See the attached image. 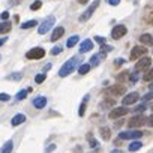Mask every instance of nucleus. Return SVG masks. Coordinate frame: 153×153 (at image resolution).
Here are the masks:
<instances>
[{
	"label": "nucleus",
	"instance_id": "1",
	"mask_svg": "<svg viewBox=\"0 0 153 153\" xmlns=\"http://www.w3.org/2000/svg\"><path fill=\"white\" fill-rule=\"evenodd\" d=\"M81 60H80V57L78 56H75V57H72V59H69L62 68H60V71H59V75L62 76V78H65V76H68L69 74H72V71L76 68V65H78Z\"/></svg>",
	"mask_w": 153,
	"mask_h": 153
},
{
	"label": "nucleus",
	"instance_id": "2",
	"mask_svg": "<svg viewBox=\"0 0 153 153\" xmlns=\"http://www.w3.org/2000/svg\"><path fill=\"white\" fill-rule=\"evenodd\" d=\"M98 6H99V0H95V2H93V3H92L84 12H83V15H80V21H81V23L87 21V20L93 15V12L98 9Z\"/></svg>",
	"mask_w": 153,
	"mask_h": 153
},
{
	"label": "nucleus",
	"instance_id": "3",
	"mask_svg": "<svg viewBox=\"0 0 153 153\" xmlns=\"http://www.w3.org/2000/svg\"><path fill=\"white\" fill-rule=\"evenodd\" d=\"M119 137L122 138V140H137V138H141L143 137V132L140 131V129H137V131H123V132H120L119 134Z\"/></svg>",
	"mask_w": 153,
	"mask_h": 153
},
{
	"label": "nucleus",
	"instance_id": "4",
	"mask_svg": "<svg viewBox=\"0 0 153 153\" xmlns=\"http://www.w3.org/2000/svg\"><path fill=\"white\" fill-rule=\"evenodd\" d=\"M54 23H56V18L54 17H48L41 26H39V29H38V33L39 35H45L53 26H54Z\"/></svg>",
	"mask_w": 153,
	"mask_h": 153
},
{
	"label": "nucleus",
	"instance_id": "5",
	"mask_svg": "<svg viewBox=\"0 0 153 153\" xmlns=\"http://www.w3.org/2000/svg\"><path fill=\"white\" fill-rule=\"evenodd\" d=\"M128 33V29H126V26H123V24H119V26H116L113 30H111V38L113 39H122L125 35Z\"/></svg>",
	"mask_w": 153,
	"mask_h": 153
},
{
	"label": "nucleus",
	"instance_id": "6",
	"mask_svg": "<svg viewBox=\"0 0 153 153\" xmlns=\"http://www.w3.org/2000/svg\"><path fill=\"white\" fill-rule=\"evenodd\" d=\"M45 56V50L41 48V47H36V48H32L30 51H27L26 57L27 59H33V60H38V59H42Z\"/></svg>",
	"mask_w": 153,
	"mask_h": 153
},
{
	"label": "nucleus",
	"instance_id": "7",
	"mask_svg": "<svg viewBox=\"0 0 153 153\" xmlns=\"http://www.w3.org/2000/svg\"><path fill=\"white\" fill-rule=\"evenodd\" d=\"M152 66V59H149V57H141V59H138V62L135 63V71H147L149 68Z\"/></svg>",
	"mask_w": 153,
	"mask_h": 153
},
{
	"label": "nucleus",
	"instance_id": "8",
	"mask_svg": "<svg viewBox=\"0 0 153 153\" xmlns=\"http://www.w3.org/2000/svg\"><path fill=\"white\" fill-rule=\"evenodd\" d=\"M146 53H147V50H146L144 47L135 45V47L132 48V51H131V56H129V59H131V60H138V59H141V57H143Z\"/></svg>",
	"mask_w": 153,
	"mask_h": 153
},
{
	"label": "nucleus",
	"instance_id": "9",
	"mask_svg": "<svg viewBox=\"0 0 153 153\" xmlns=\"http://www.w3.org/2000/svg\"><path fill=\"white\" fill-rule=\"evenodd\" d=\"M146 123V117L144 116H135L128 122V128H140Z\"/></svg>",
	"mask_w": 153,
	"mask_h": 153
},
{
	"label": "nucleus",
	"instance_id": "10",
	"mask_svg": "<svg viewBox=\"0 0 153 153\" xmlns=\"http://www.w3.org/2000/svg\"><path fill=\"white\" fill-rule=\"evenodd\" d=\"M128 108L123 105V107H117V108H114V110H111V113H110V119H119V117H122V116H125V114H128Z\"/></svg>",
	"mask_w": 153,
	"mask_h": 153
},
{
	"label": "nucleus",
	"instance_id": "11",
	"mask_svg": "<svg viewBox=\"0 0 153 153\" xmlns=\"http://www.w3.org/2000/svg\"><path fill=\"white\" fill-rule=\"evenodd\" d=\"M138 99H140V95H138L137 92H131V93H128V95L123 98V105L128 107V105H131V104H135Z\"/></svg>",
	"mask_w": 153,
	"mask_h": 153
},
{
	"label": "nucleus",
	"instance_id": "12",
	"mask_svg": "<svg viewBox=\"0 0 153 153\" xmlns=\"http://www.w3.org/2000/svg\"><path fill=\"white\" fill-rule=\"evenodd\" d=\"M104 59H105V54H104V53L95 54V56L90 59V63H89V65H90V68H95V66H98V65H99V63H101Z\"/></svg>",
	"mask_w": 153,
	"mask_h": 153
},
{
	"label": "nucleus",
	"instance_id": "13",
	"mask_svg": "<svg viewBox=\"0 0 153 153\" xmlns=\"http://www.w3.org/2000/svg\"><path fill=\"white\" fill-rule=\"evenodd\" d=\"M125 87L123 86H120V87H117V86H114V87H110L108 90H107V93L108 95H111V96H119V95H123L125 93Z\"/></svg>",
	"mask_w": 153,
	"mask_h": 153
},
{
	"label": "nucleus",
	"instance_id": "14",
	"mask_svg": "<svg viewBox=\"0 0 153 153\" xmlns=\"http://www.w3.org/2000/svg\"><path fill=\"white\" fill-rule=\"evenodd\" d=\"M90 50H93V42H92L90 39L83 41L81 45H80V51H81V53H87V51H90Z\"/></svg>",
	"mask_w": 153,
	"mask_h": 153
},
{
	"label": "nucleus",
	"instance_id": "15",
	"mask_svg": "<svg viewBox=\"0 0 153 153\" xmlns=\"http://www.w3.org/2000/svg\"><path fill=\"white\" fill-rule=\"evenodd\" d=\"M65 35V29L63 27H56L54 30H53V35H51V41H57V39H60L62 36Z\"/></svg>",
	"mask_w": 153,
	"mask_h": 153
},
{
	"label": "nucleus",
	"instance_id": "16",
	"mask_svg": "<svg viewBox=\"0 0 153 153\" xmlns=\"http://www.w3.org/2000/svg\"><path fill=\"white\" fill-rule=\"evenodd\" d=\"M33 105H35V108H44L45 105H47V98H44V96H38V98H35L33 99Z\"/></svg>",
	"mask_w": 153,
	"mask_h": 153
},
{
	"label": "nucleus",
	"instance_id": "17",
	"mask_svg": "<svg viewBox=\"0 0 153 153\" xmlns=\"http://www.w3.org/2000/svg\"><path fill=\"white\" fill-rule=\"evenodd\" d=\"M24 122H26V116H24V114H17V116H14V119L11 120L12 126H18V125L24 123Z\"/></svg>",
	"mask_w": 153,
	"mask_h": 153
},
{
	"label": "nucleus",
	"instance_id": "18",
	"mask_svg": "<svg viewBox=\"0 0 153 153\" xmlns=\"http://www.w3.org/2000/svg\"><path fill=\"white\" fill-rule=\"evenodd\" d=\"M140 41H141L143 44H146V45H150V47H153V36H152V35H149V33H144V35H141V36H140Z\"/></svg>",
	"mask_w": 153,
	"mask_h": 153
},
{
	"label": "nucleus",
	"instance_id": "19",
	"mask_svg": "<svg viewBox=\"0 0 153 153\" xmlns=\"http://www.w3.org/2000/svg\"><path fill=\"white\" fill-rule=\"evenodd\" d=\"M12 149H14V141L12 140H9V141H6L5 144H3V147L0 149V153H11L12 152Z\"/></svg>",
	"mask_w": 153,
	"mask_h": 153
},
{
	"label": "nucleus",
	"instance_id": "20",
	"mask_svg": "<svg viewBox=\"0 0 153 153\" xmlns=\"http://www.w3.org/2000/svg\"><path fill=\"white\" fill-rule=\"evenodd\" d=\"M78 41H80V36L74 35V36H71V38L66 41V47H68V48H72V47H74L76 42H78Z\"/></svg>",
	"mask_w": 153,
	"mask_h": 153
},
{
	"label": "nucleus",
	"instance_id": "21",
	"mask_svg": "<svg viewBox=\"0 0 153 153\" xmlns=\"http://www.w3.org/2000/svg\"><path fill=\"white\" fill-rule=\"evenodd\" d=\"M143 147V143L141 141H132L131 144H129V152H137V150H140Z\"/></svg>",
	"mask_w": 153,
	"mask_h": 153
},
{
	"label": "nucleus",
	"instance_id": "22",
	"mask_svg": "<svg viewBox=\"0 0 153 153\" xmlns=\"http://www.w3.org/2000/svg\"><path fill=\"white\" fill-rule=\"evenodd\" d=\"M9 30H11V23L9 21L0 23V33H8Z\"/></svg>",
	"mask_w": 153,
	"mask_h": 153
},
{
	"label": "nucleus",
	"instance_id": "23",
	"mask_svg": "<svg viewBox=\"0 0 153 153\" xmlns=\"http://www.w3.org/2000/svg\"><path fill=\"white\" fill-rule=\"evenodd\" d=\"M6 78H8V80H11V81H20V80L23 78V75H21L20 72H14L12 75H8Z\"/></svg>",
	"mask_w": 153,
	"mask_h": 153
},
{
	"label": "nucleus",
	"instance_id": "24",
	"mask_svg": "<svg viewBox=\"0 0 153 153\" xmlns=\"http://www.w3.org/2000/svg\"><path fill=\"white\" fill-rule=\"evenodd\" d=\"M89 71H90V65H89V63L78 66V74H80V75H84V74H87Z\"/></svg>",
	"mask_w": 153,
	"mask_h": 153
},
{
	"label": "nucleus",
	"instance_id": "25",
	"mask_svg": "<svg viewBox=\"0 0 153 153\" xmlns=\"http://www.w3.org/2000/svg\"><path fill=\"white\" fill-rule=\"evenodd\" d=\"M143 80L144 81H152L153 80V68L152 69H147V72L143 75Z\"/></svg>",
	"mask_w": 153,
	"mask_h": 153
},
{
	"label": "nucleus",
	"instance_id": "26",
	"mask_svg": "<svg viewBox=\"0 0 153 153\" xmlns=\"http://www.w3.org/2000/svg\"><path fill=\"white\" fill-rule=\"evenodd\" d=\"M101 137L107 141V140H110V129L108 128H101Z\"/></svg>",
	"mask_w": 153,
	"mask_h": 153
},
{
	"label": "nucleus",
	"instance_id": "27",
	"mask_svg": "<svg viewBox=\"0 0 153 153\" xmlns=\"http://www.w3.org/2000/svg\"><path fill=\"white\" fill-rule=\"evenodd\" d=\"M36 24H38V23H36L35 20H32V21H26V23L21 24V29L26 30V29H30V27H33V26H36Z\"/></svg>",
	"mask_w": 153,
	"mask_h": 153
},
{
	"label": "nucleus",
	"instance_id": "28",
	"mask_svg": "<svg viewBox=\"0 0 153 153\" xmlns=\"http://www.w3.org/2000/svg\"><path fill=\"white\" fill-rule=\"evenodd\" d=\"M45 78H47V75H45V74H38V75L35 76V81H36L38 84H41V83L45 81Z\"/></svg>",
	"mask_w": 153,
	"mask_h": 153
},
{
	"label": "nucleus",
	"instance_id": "29",
	"mask_svg": "<svg viewBox=\"0 0 153 153\" xmlns=\"http://www.w3.org/2000/svg\"><path fill=\"white\" fill-rule=\"evenodd\" d=\"M26 96H27V90H21V92L17 93L15 99H17V101H23V99H26Z\"/></svg>",
	"mask_w": 153,
	"mask_h": 153
},
{
	"label": "nucleus",
	"instance_id": "30",
	"mask_svg": "<svg viewBox=\"0 0 153 153\" xmlns=\"http://www.w3.org/2000/svg\"><path fill=\"white\" fill-rule=\"evenodd\" d=\"M87 98H89V96H86V98H84V101H83V104L80 105V110H78V114H80V116H84V110H86V102H87Z\"/></svg>",
	"mask_w": 153,
	"mask_h": 153
},
{
	"label": "nucleus",
	"instance_id": "31",
	"mask_svg": "<svg viewBox=\"0 0 153 153\" xmlns=\"http://www.w3.org/2000/svg\"><path fill=\"white\" fill-rule=\"evenodd\" d=\"M42 6V2H41V0H36V2L35 3H32V6H30V9L32 11H38L39 8Z\"/></svg>",
	"mask_w": 153,
	"mask_h": 153
},
{
	"label": "nucleus",
	"instance_id": "32",
	"mask_svg": "<svg viewBox=\"0 0 153 153\" xmlns=\"http://www.w3.org/2000/svg\"><path fill=\"white\" fill-rule=\"evenodd\" d=\"M114 104H116V101H114L113 98H108V99H107V101L102 104V107H113Z\"/></svg>",
	"mask_w": 153,
	"mask_h": 153
},
{
	"label": "nucleus",
	"instance_id": "33",
	"mask_svg": "<svg viewBox=\"0 0 153 153\" xmlns=\"http://www.w3.org/2000/svg\"><path fill=\"white\" fill-rule=\"evenodd\" d=\"M9 99H11V96L8 93H0V102H6Z\"/></svg>",
	"mask_w": 153,
	"mask_h": 153
},
{
	"label": "nucleus",
	"instance_id": "34",
	"mask_svg": "<svg viewBox=\"0 0 153 153\" xmlns=\"http://www.w3.org/2000/svg\"><path fill=\"white\" fill-rule=\"evenodd\" d=\"M62 53V47H54L53 50H51V54L53 56H56V54H60Z\"/></svg>",
	"mask_w": 153,
	"mask_h": 153
},
{
	"label": "nucleus",
	"instance_id": "35",
	"mask_svg": "<svg viewBox=\"0 0 153 153\" xmlns=\"http://www.w3.org/2000/svg\"><path fill=\"white\" fill-rule=\"evenodd\" d=\"M144 101H150V99H153V90L152 92H149L147 95H144V98H143Z\"/></svg>",
	"mask_w": 153,
	"mask_h": 153
},
{
	"label": "nucleus",
	"instance_id": "36",
	"mask_svg": "<svg viewBox=\"0 0 153 153\" xmlns=\"http://www.w3.org/2000/svg\"><path fill=\"white\" fill-rule=\"evenodd\" d=\"M95 39H96V41H98L99 44H102V45H104V44L107 42V39H105V38H102V36H95Z\"/></svg>",
	"mask_w": 153,
	"mask_h": 153
},
{
	"label": "nucleus",
	"instance_id": "37",
	"mask_svg": "<svg viewBox=\"0 0 153 153\" xmlns=\"http://www.w3.org/2000/svg\"><path fill=\"white\" fill-rule=\"evenodd\" d=\"M54 149H56V144H50V146H48V147L45 149V153H51V152H53Z\"/></svg>",
	"mask_w": 153,
	"mask_h": 153
},
{
	"label": "nucleus",
	"instance_id": "38",
	"mask_svg": "<svg viewBox=\"0 0 153 153\" xmlns=\"http://www.w3.org/2000/svg\"><path fill=\"white\" fill-rule=\"evenodd\" d=\"M101 50H102V53H104V51H111V50H113V47H110V45H105V44H104V45L101 47Z\"/></svg>",
	"mask_w": 153,
	"mask_h": 153
},
{
	"label": "nucleus",
	"instance_id": "39",
	"mask_svg": "<svg viewBox=\"0 0 153 153\" xmlns=\"http://www.w3.org/2000/svg\"><path fill=\"white\" fill-rule=\"evenodd\" d=\"M125 63V59H117V60H114V66H120V65H123Z\"/></svg>",
	"mask_w": 153,
	"mask_h": 153
},
{
	"label": "nucleus",
	"instance_id": "40",
	"mask_svg": "<svg viewBox=\"0 0 153 153\" xmlns=\"http://www.w3.org/2000/svg\"><path fill=\"white\" fill-rule=\"evenodd\" d=\"M144 110H146L144 105H140V107H135V108H134V111H137V113H143Z\"/></svg>",
	"mask_w": 153,
	"mask_h": 153
},
{
	"label": "nucleus",
	"instance_id": "41",
	"mask_svg": "<svg viewBox=\"0 0 153 153\" xmlns=\"http://www.w3.org/2000/svg\"><path fill=\"white\" fill-rule=\"evenodd\" d=\"M0 18H2V20H8V18H9V12H8V11L2 12V15H0Z\"/></svg>",
	"mask_w": 153,
	"mask_h": 153
},
{
	"label": "nucleus",
	"instance_id": "42",
	"mask_svg": "<svg viewBox=\"0 0 153 153\" xmlns=\"http://www.w3.org/2000/svg\"><path fill=\"white\" fill-rule=\"evenodd\" d=\"M129 80H131L132 83H135V81L138 80V74H137V72H135V74H132V75H131V78H129Z\"/></svg>",
	"mask_w": 153,
	"mask_h": 153
},
{
	"label": "nucleus",
	"instance_id": "43",
	"mask_svg": "<svg viewBox=\"0 0 153 153\" xmlns=\"http://www.w3.org/2000/svg\"><path fill=\"white\" fill-rule=\"evenodd\" d=\"M108 3H110L111 6H116V5L120 3V0H108Z\"/></svg>",
	"mask_w": 153,
	"mask_h": 153
},
{
	"label": "nucleus",
	"instance_id": "44",
	"mask_svg": "<svg viewBox=\"0 0 153 153\" xmlns=\"http://www.w3.org/2000/svg\"><path fill=\"white\" fill-rule=\"evenodd\" d=\"M90 147H93V149H95V147H98V141L92 138V140H90Z\"/></svg>",
	"mask_w": 153,
	"mask_h": 153
},
{
	"label": "nucleus",
	"instance_id": "45",
	"mask_svg": "<svg viewBox=\"0 0 153 153\" xmlns=\"http://www.w3.org/2000/svg\"><path fill=\"white\" fill-rule=\"evenodd\" d=\"M149 125H150V126H153V114L149 117Z\"/></svg>",
	"mask_w": 153,
	"mask_h": 153
},
{
	"label": "nucleus",
	"instance_id": "46",
	"mask_svg": "<svg viewBox=\"0 0 153 153\" xmlns=\"http://www.w3.org/2000/svg\"><path fill=\"white\" fill-rule=\"evenodd\" d=\"M5 42H6V38H2V39H0V47H2Z\"/></svg>",
	"mask_w": 153,
	"mask_h": 153
},
{
	"label": "nucleus",
	"instance_id": "47",
	"mask_svg": "<svg viewBox=\"0 0 153 153\" xmlns=\"http://www.w3.org/2000/svg\"><path fill=\"white\" fill-rule=\"evenodd\" d=\"M89 0H78V3H81V5H84V3H87Z\"/></svg>",
	"mask_w": 153,
	"mask_h": 153
},
{
	"label": "nucleus",
	"instance_id": "48",
	"mask_svg": "<svg viewBox=\"0 0 153 153\" xmlns=\"http://www.w3.org/2000/svg\"><path fill=\"white\" fill-rule=\"evenodd\" d=\"M111 153H122L120 150H117V149H114V150H111Z\"/></svg>",
	"mask_w": 153,
	"mask_h": 153
},
{
	"label": "nucleus",
	"instance_id": "49",
	"mask_svg": "<svg viewBox=\"0 0 153 153\" xmlns=\"http://www.w3.org/2000/svg\"><path fill=\"white\" fill-rule=\"evenodd\" d=\"M152 24H153V20H152Z\"/></svg>",
	"mask_w": 153,
	"mask_h": 153
},
{
	"label": "nucleus",
	"instance_id": "50",
	"mask_svg": "<svg viewBox=\"0 0 153 153\" xmlns=\"http://www.w3.org/2000/svg\"><path fill=\"white\" fill-rule=\"evenodd\" d=\"M0 59H2V56H0Z\"/></svg>",
	"mask_w": 153,
	"mask_h": 153
}]
</instances>
